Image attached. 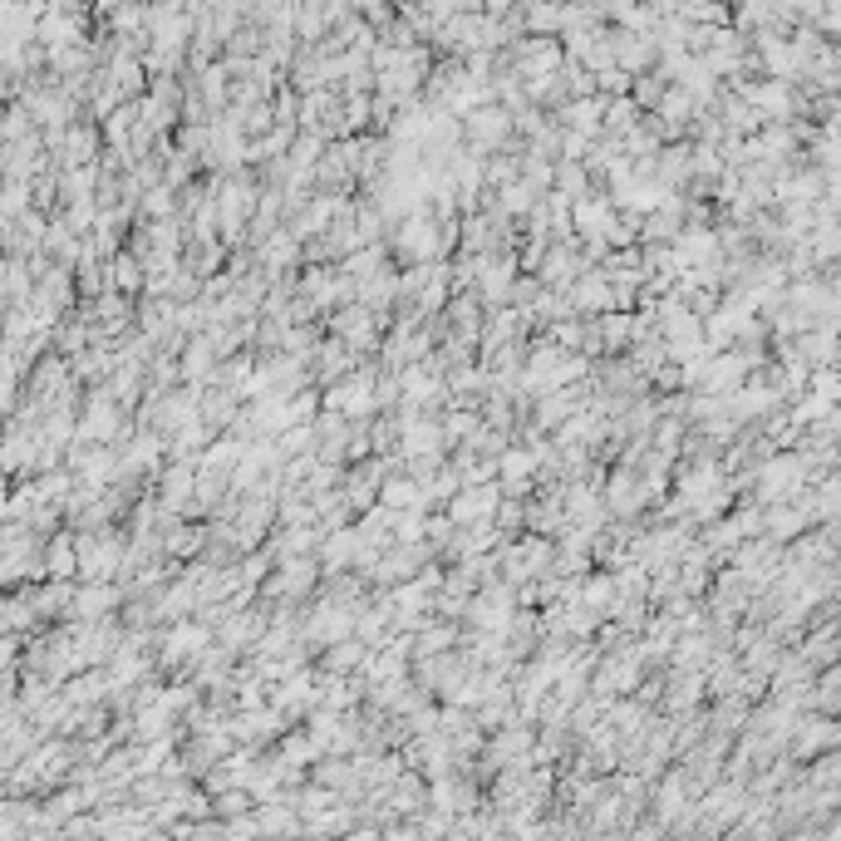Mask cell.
<instances>
[{
    "label": "cell",
    "mask_w": 841,
    "mask_h": 841,
    "mask_svg": "<svg viewBox=\"0 0 841 841\" xmlns=\"http://www.w3.org/2000/svg\"><path fill=\"white\" fill-rule=\"evenodd\" d=\"M497 502H502V487H497V482H478V487L458 492L448 512H453V522H458V527H468V522L478 527V522H487V517L497 512Z\"/></svg>",
    "instance_id": "1"
},
{
    "label": "cell",
    "mask_w": 841,
    "mask_h": 841,
    "mask_svg": "<svg viewBox=\"0 0 841 841\" xmlns=\"http://www.w3.org/2000/svg\"><path fill=\"white\" fill-rule=\"evenodd\" d=\"M335 330H340V340L350 350H369L374 345V315H369V305H345L335 315Z\"/></svg>",
    "instance_id": "2"
},
{
    "label": "cell",
    "mask_w": 841,
    "mask_h": 841,
    "mask_svg": "<svg viewBox=\"0 0 841 841\" xmlns=\"http://www.w3.org/2000/svg\"><path fill=\"white\" fill-rule=\"evenodd\" d=\"M114 605H119V591H114L109 581H89V586L74 596V605H69V610H74L79 620H104Z\"/></svg>",
    "instance_id": "3"
},
{
    "label": "cell",
    "mask_w": 841,
    "mask_h": 841,
    "mask_svg": "<svg viewBox=\"0 0 841 841\" xmlns=\"http://www.w3.org/2000/svg\"><path fill=\"white\" fill-rule=\"evenodd\" d=\"M79 438H99V443H119V409L109 399H94L89 419L79 423Z\"/></svg>",
    "instance_id": "4"
},
{
    "label": "cell",
    "mask_w": 841,
    "mask_h": 841,
    "mask_svg": "<svg viewBox=\"0 0 841 841\" xmlns=\"http://www.w3.org/2000/svg\"><path fill=\"white\" fill-rule=\"evenodd\" d=\"M379 502H384L389 512H409V507H423V502H428V492H423L414 478H389L384 492H379Z\"/></svg>",
    "instance_id": "5"
},
{
    "label": "cell",
    "mask_w": 841,
    "mask_h": 841,
    "mask_svg": "<svg viewBox=\"0 0 841 841\" xmlns=\"http://www.w3.org/2000/svg\"><path fill=\"white\" fill-rule=\"evenodd\" d=\"M207 640H212V630H207V625H178V630L168 635V660H182V655H207Z\"/></svg>",
    "instance_id": "6"
},
{
    "label": "cell",
    "mask_w": 841,
    "mask_h": 841,
    "mask_svg": "<svg viewBox=\"0 0 841 841\" xmlns=\"http://www.w3.org/2000/svg\"><path fill=\"white\" fill-rule=\"evenodd\" d=\"M143 271H148V266H143V256H123V251L109 256V281L123 286V291H138V286H143Z\"/></svg>",
    "instance_id": "7"
},
{
    "label": "cell",
    "mask_w": 841,
    "mask_h": 841,
    "mask_svg": "<svg viewBox=\"0 0 841 841\" xmlns=\"http://www.w3.org/2000/svg\"><path fill=\"white\" fill-rule=\"evenodd\" d=\"M45 566H50V576H74L79 571V537H60L50 546V556H45Z\"/></svg>",
    "instance_id": "8"
},
{
    "label": "cell",
    "mask_w": 841,
    "mask_h": 841,
    "mask_svg": "<svg viewBox=\"0 0 841 841\" xmlns=\"http://www.w3.org/2000/svg\"><path fill=\"white\" fill-rule=\"evenodd\" d=\"M350 664H364L360 635L355 640H335V650H325V669H350Z\"/></svg>",
    "instance_id": "9"
},
{
    "label": "cell",
    "mask_w": 841,
    "mask_h": 841,
    "mask_svg": "<svg viewBox=\"0 0 841 841\" xmlns=\"http://www.w3.org/2000/svg\"><path fill=\"white\" fill-rule=\"evenodd\" d=\"M635 502H640V482L630 478V473H620V478L610 482V507H615V512L625 517V512H630Z\"/></svg>",
    "instance_id": "10"
},
{
    "label": "cell",
    "mask_w": 841,
    "mask_h": 841,
    "mask_svg": "<svg viewBox=\"0 0 841 841\" xmlns=\"http://www.w3.org/2000/svg\"><path fill=\"white\" fill-rule=\"evenodd\" d=\"M453 645V625H428L419 635V660H428V655H443Z\"/></svg>",
    "instance_id": "11"
},
{
    "label": "cell",
    "mask_w": 841,
    "mask_h": 841,
    "mask_svg": "<svg viewBox=\"0 0 841 841\" xmlns=\"http://www.w3.org/2000/svg\"><path fill=\"white\" fill-rule=\"evenodd\" d=\"M291 256H296V241H291V237H271L266 246H261V261H266V266H276V271H281Z\"/></svg>",
    "instance_id": "12"
}]
</instances>
